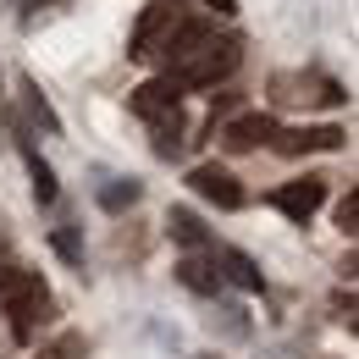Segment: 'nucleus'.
Listing matches in <instances>:
<instances>
[{
	"label": "nucleus",
	"instance_id": "21",
	"mask_svg": "<svg viewBox=\"0 0 359 359\" xmlns=\"http://www.w3.org/2000/svg\"><path fill=\"white\" fill-rule=\"evenodd\" d=\"M11 6H17V17H28V11H34V0H11ZM39 6H45V0H39Z\"/></svg>",
	"mask_w": 359,
	"mask_h": 359
},
{
	"label": "nucleus",
	"instance_id": "17",
	"mask_svg": "<svg viewBox=\"0 0 359 359\" xmlns=\"http://www.w3.org/2000/svg\"><path fill=\"white\" fill-rule=\"evenodd\" d=\"M39 359H83V337L78 332H61L50 348H39Z\"/></svg>",
	"mask_w": 359,
	"mask_h": 359
},
{
	"label": "nucleus",
	"instance_id": "18",
	"mask_svg": "<svg viewBox=\"0 0 359 359\" xmlns=\"http://www.w3.org/2000/svg\"><path fill=\"white\" fill-rule=\"evenodd\" d=\"M337 226H343L348 238H354V232H359V194H354V188H348V199L337 205Z\"/></svg>",
	"mask_w": 359,
	"mask_h": 359
},
{
	"label": "nucleus",
	"instance_id": "7",
	"mask_svg": "<svg viewBox=\"0 0 359 359\" xmlns=\"http://www.w3.org/2000/svg\"><path fill=\"white\" fill-rule=\"evenodd\" d=\"M188 188H194L199 199H210L216 210H243V188H238V177H232L226 166H216V161L194 166V172H188Z\"/></svg>",
	"mask_w": 359,
	"mask_h": 359
},
{
	"label": "nucleus",
	"instance_id": "20",
	"mask_svg": "<svg viewBox=\"0 0 359 359\" xmlns=\"http://www.w3.org/2000/svg\"><path fill=\"white\" fill-rule=\"evenodd\" d=\"M205 6H210L216 17H232V11H238V0H205Z\"/></svg>",
	"mask_w": 359,
	"mask_h": 359
},
{
	"label": "nucleus",
	"instance_id": "19",
	"mask_svg": "<svg viewBox=\"0 0 359 359\" xmlns=\"http://www.w3.org/2000/svg\"><path fill=\"white\" fill-rule=\"evenodd\" d=\"M55 249H61L67 260H83V243H78V232H55Z\"/></svg>",
	"mask_w": 359,
	"mask_h": 359
},
{
	"label": "nucleus",
	"instance_id": "1",
	"mask_svg": "<svg viewBox=\"0 0 359 359\" xmlns=\"http://www.w3.org/2000/svg\"><path fill=\"white\" fill-rule=\"evenodd\" d=\"M243 61V45L232 39V34H216L210 22H188L177 39H172V50H166V78L177 83V89H216L222 78H232V67Z\"/></svg>",
	"mask_w": 359,
	"mask_h": 359
},
{
	"label": "nucleus",
	"instance_id": "12",
	"mask_svg": "<svg viewBox=\"0 0 359 359\" xmlns=\"http://www.w3.org/2000/svg\"><path fill=\"white\" fill-rule=\"evenodd\" d=\"M166 226H172V238H177L182 249H194V255H199V249H210V232H205V222H199V216H194V210H172V216H166Z\"/></svg>",
	"mask_w": 359,
	"mask_h": 359
},
{
	"label": "nucleus",
	"instance_id": "2",
	"mask_svg": "<svg viewBox=\"0 0 359 359\" xmlns=\"http://www.w3.org/2000/svg\"><path fill=\"white\" fill-rule=\"evenodd\" d=\"M0 310L11 315V337H17V343H34V332L55 320V299H50L39 271L0 266Z\"/></svg>",
	"mask_w": 359,
	"mask_h": 359
},
{
	"label": "nucleus",
	"instance_id": "11",
	"mask_svg": "<svg viewBox=\"0 0 359 359\" xmlns=\"http://www.w3.org/2000/svg\"><path fill=\"white\" fill-rule=\"evenodd\" d=\"M216 266H222L226 282H238V287H249V293H255V287H266V276L255 271V260H249V255H238V249H216Z\"/></svg>",
	"mask_w": 359,
	"mask_h": 359
},
{
	"label": "nucleus",
	"instance_id": "3",
	"mask_svg": "<svg viewBox=\"0 0 359 359\" xmlns=\"http://www.w3.org/2000/svg\"><path fill=\"white\" fill-rule=\"evenodd\" d=\"M188 22H194L188 0H149V6L138 11V22H133L128 55H133L138 67H161V61H166V50H172V39H177Z\"/></svg>",
	"mask_w": 359,
	"mask_h": 359
},
{
	"label": "nucleus",
	"instance_id": "4",
	"mask_svg": "<svg viewBox=\"0 0 359 359\" xmlns=\"http://www.w3.org/2000/svg\"><path fill=\"white\" fill-rule=\"evenodd\" d=\"M271 100L276 105H304V111H326V105H343L348 89L326 72H276L271 78Z\"/></svg>",
	"mask_w": 359,
	"mask_h": 359
},
{
	"label": "nucleus",
	"instance_id": "15",
	"mask_svg": "<svg viewBox=\"0 0 359 359\" xmlns=\"http://www.w3.org/2000/svg\"><path fill=\"white\" fill-rule=\"evenodd\" d=\"M22 94H28V116H34V122H39L45 133H55L61 122H55V111H50V105H45V94H39V83L28 78V83H22Z\"/></svg>",
	"mask_w": 359,
	"mask_h": 359
},
{
	"label": "nucleus",
	"instance_id": "5",
	"mask_svg": "<svg viewBox=\"0 0 359 359\" xmlns=\"http://www.w3.org/2000/svg\"><path fill=\"white\" fill-rule=\"evenodd\" d=\"M210 133L222 138V149H232V155H249V149L271 144V133H276V116H266V111H243V116H232V122L210 128Z\"/></svg>",
	"mask_w": 359,
	"mask_h": 359
},
{
	"label": "nucleus",
	"instance_id": "13",
	"mask_svg": "<svg viewBox=\"0 0 359 359\" xmlns=\"http://www.w3.org/2000/svg\"><path fill=\"white\" fill-rule=\"evenodd\" d=\"M177 149H182V111L155 116V155H161V161H172Z\"/></svg>",
	"mask_w": 359,
	"mask_h": 359
},
{
	"label": "nucleus",
	"instance_id": "10",
	"mask_svg": "<svg viewBox=\"0 0 359 359\" xmlns=\"http://www.w3.org/2000/svg\"><path fill=\"white\" fill-rule=\"evenodd\" d=\"M177 282L188 287V293H199V299H216L226 287V276L216 260H199V255H188V260H177Z\"/></svg>",
	"mask_w": 359,
	"mask_h": 359
},
{
	"label": "nucleus",
	"instance_id": "9",
	"mask_svg": "<svg viewBox=\"0 0 359 359\" xmlns=\"http://www.w3.org/2000/svg\"><path fill=\"white\" fill-rule=\"evenodd\" d=\"M128 105H133V116L155 122V116H172V111L182 105V89L166 78V72H161V78H149L144 89H133V100H128Z\"/></svg>",
	"mask_w": 359,
	"mask_h": 359
},
{
	"label": "nucleus",
	"instance_id": "16",
	"mask_svg": "<svg viewBox=\"0 0 359 359\" xmlns=\"http://www.w3.org/2000/svg\"><path fill=\"white\" fill-rule=\"evenodd\" d=\"M100 205L105 210H128V205H138V182H111V188H100Z\"/></svg>",
	"mask_w": 359,
	"mask_h": 359
},
{
	"label": "nucleus",
	"instance_id": "8",
	"mask_svg": "<svg viewBox=\"0 0 359 359\" xmlns=\"http://www.w3.org/2000/svg\"><path fill=\"white\" fill-rule=\"evenodd\" d=\"M343 128H287V133H282V128H276V133H271V149H276V155H315V149H343Z\"/></svg>",
	"mask_w": 359,
	"mask_h": 359
},
{
	"label": "nucleus",
	"instance_id": "14",
	"mask_svg": "<svg viewBox=\"0 0 359 359\" xmlns=\"http://www.w3.org/2000/svg\"><path fill=\"white\" fill-rule=\"evenodd\" d=\"M28 177H34V199H39V205H55V172H50L34 149H28Z\"/></svg>",
	"mask_w": 359,
	"mask_h": 359
},
{
	"label": "nucleus",
	"instance_id": "6",
	"mask_svg": "<svg viewBox=\"0 0 359 359\" xmlns=\"http://www.w3.org/2000/svg\"><path fill=\"white\" fill-rule=\"evenodd\" d=\"M271 205H276V210H282L287 222H299V226H304L315 210L326 205V177H293V182H282V188L271 194Z\"/></svg>",
	"mask_w": 359,
	"mask_h": 359
}]
</instances>
